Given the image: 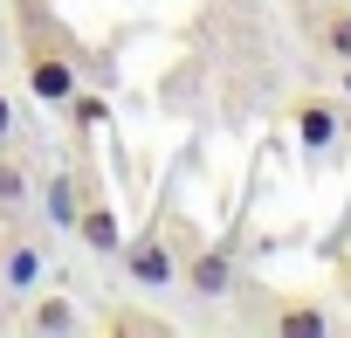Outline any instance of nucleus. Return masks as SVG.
Here are the masks:
<instances>
[{
    "label": "nucleus",
    "instance_id": "f257e3e1",
    "mask_svg": "<svg viewBox=\"0 0 351 338\" xmlns=\"http://www.w3.org/2000/svg\"><path fill=\"white\" fill-rule=\"evenodd\" d=\"M14 21H21V76H28V97L42 111H69V97L83 90V49L62 35V21L49 14V0H14Z\"/></svg>",
    "mask_w": 351,
    "mask_h": 338
},
{
    "label": "nucleus",
    "instance_id": "f03ea898",
    "mask_svg": "<svg viewBox=\"0 0 351 338\" xmlns=\"http://www.w3.org/2000/svg\"><path fill=\"white\" fill-rule=\"evenodd\" d=\"M180 256H186V249H172V235H165V228H145V235H124L117 269H124V283H131V290L165 297V290H180Z\"/></svg>",
    "mask_w": 351,
    "mask_h": 338
},
{
    "label": "nucleus",
    "instance_id": "7ed1b4c3",
    "mask_svg": "<svg viewBox=\"0 0 351 338\" xmlns=\"http://www.w3.org/2000/svg\"><path fill=\"white\" fill-rule=\"evenodd\" d=\"M180 290L200 297V304H221V297L234 290V249H228V242L186 249V256H180Z\"/></svg>",
    "mask_w": 351,
    "mask_h": 338
},
{
    "label": "nucleus",
    "instance_id": "20e7f679",
    "mask_svg": "<svg viewBox=\"0 0 351 338\" xmlns=\"http://www.w3.org/2000/svg\"><path fill=\"white\" fill-rule=\"evenodd\" d=\"M303 42L324 63H351V0H303Z\"/></svg>",
    "mask_w": 351,
    "mask_h": 338
},
{
    "label": "nucleus",
    "instance_id": "39448f33",
    "mask_svg": "<svg viewBox=\"0 0 351 338\" xmlns=\"http://www.w3.org/2000/svg\"><path fill=\"white\" fill-rule=\"evenodd\" d=\"M344 124H351V117H344V97H317V90H310V97L289 104V138H296L303 152H330V145L344 138Z\"/></svg>",
    "mask_w": 351,
    "mask_h": 338
},
{
    "label": "nucleus",
    "instance_id": "423d86ee",
    "mask_svg": "<svg viewBox=\"0 0 351 338\" xmlns=\"http://www.w3.org/2000/svg\"><path fill=\"white\" fill-rule=\"evenodd\" d=\"M69 235H76L97 262H117V249H124V221H117V207H110L97 187L83 194V207H76V228H69Z\"/></svg>",
    "mask_w": 351,
    "mask_h": 338
},
{
    "label": "nucleus",
    "instance_id": "0eeeda50",
    "mask_svg": "<svg viewBox=\"0 0 351 338\" xmlns=\"http://www.w3.org/2000/svg\"><path fill=\"white\" fill-rule=\"evenodd\" d=\"M42 283V242L14 235V242H0V290H35Z\"/></svg>",
    "mask_w": 351,
    "mask_h": 338
},
{
    "label": "nucleus",
    "instance_id": "6e6552de",
    "mask_svg": "<svg viewBox=\"0 0 351 338\" xmlns=\"http://www.w3.org/2000/svg\"><path fill=\"white\" fill-rule=\"evenodd\" d=\"M83 194H90V180H76V173H49V194H42V207H49V228H76V207H83Z\"/></svg>",
    "mask_w": 351,
    "mask_h": 338
},
{
    "label": "nucleus",
    "instance_id": "1a4fd4ad",
    "mask_svg": "<svg viewBox=\"0 0 351 338\" xmlns=\"http://www.w3.org/2000/svg\"><path fill=\"white\" fill-rule=\"evenodd\" d=\"M28 331H42V338H49V331H56V338H62V331H83V311H76L69 297H35V304H28Z\"/></svg>",
    "mask_w": 351,
    "mask_h": 338
},
{
    "label": "nucleus",
    "instance_id": "9d476101",
    "mask_svg": "<svg viewBox=\"0 0 351 338\" xmlns=\"http://www.w3.org/2000/svg\"><path fill=\"white\" fill-rule=\"evenodd\" d=\"M28 194H35V180H28V166L0 145V214H21L28 207Z\"/></svg>",
    "mask_w": 351,
    "mask_h": 338
},
{
    "label": "nucleus",
    "instance_id": "9b49d317",
    "mask_svg": "<svg viewBox=\"0 0 351 338\" xmlns=\"http://www.w3.org/2000/svg\"><path fill=\"white\" fill-rule=\"evenodd\" d=\"M276 331H282V338H324L330 317H324V304H282V311H276Z\"/></svg>",
    "mask_w": 351,
    "mask_h": 338
},
{
    "label": "nucleus",
    "instance_id": "f8f14e48",
    "mask_svg": "<svg viewBox=\"0 0 351 338\" xmlns=\"http://www.w3.org/2000/svg\"><path fill=\"white\" fill-rule=\"evenodd\" d=\"M104 117H110V104H104V90H90V83H83V90L69 97V124H76V131H97Z\"/></svg>",
    "mask_w": 351,
    "mask_h": 338
},
{
    "label": "nucleus",
    "instance_id": "ddd939ff",
    "mask_svg": "<svg viewBox=\"0 0 351 338\" xmlns=\"http://www.w3.org/2000/svg\"><path fill=\"white\" fill-rule=\"evenodd\" d=\"M110 331H124V338H145V331H165V317H110Z\"/></svg>",
    "mask_w": 351,
    "mask_h": 338
},
{
    "label": "nucleus",
    "instance_id": "4468645a",
    "mask_svg": "<svg viewBox=\"0 0 351 338\" xmlns=\"http://www.w3.org/2000/svg\"><path fill=\"white\" fill-rule=\"evenodd\" d=\"M330 69H337V76H330V97H344V104H351V63H330Z\"/></svg>",
    "mask_w": 351,
    "mask_h": 338
},
{
    "label": "nucleus",
    "instance_id": "2eb2a0df",
    "mask_svg": "<svg viewBox=\"0 0 351 338\" xmlns=\"http://www.w3.org/2000/svg\"><path fill=\"white\" fill-rule=\"evenodd\" d=\"M8 138H14V97L0 90V145H8Z\"/></svg>",
    "mask_w": 351,
    "mask_h": 338
},
{
    "label": "nucleus",
    "instance_id": "dca6fc26",
    "mask_svg": "<svg viewBox=\"0 0 351 338\" xmlns=\"http://www.w3.org/2000/svg\"><path fill=\"white\" fill-rule=\"evenodd\" d=\"M337 304H344V311H351V256H344V262H337Z\"/></svg>",
    "mask_w": 351,
    "mask_h": 338
}]
</instances>
